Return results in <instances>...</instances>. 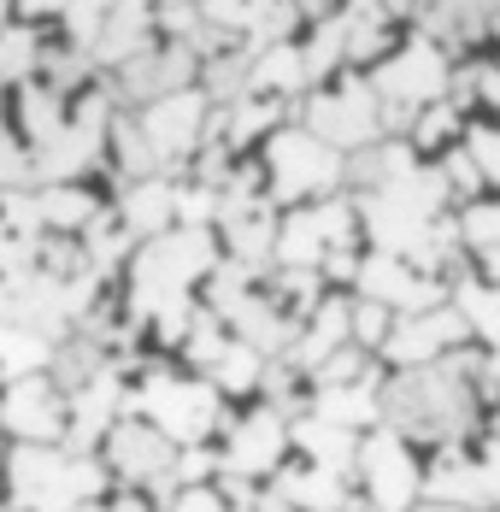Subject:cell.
Returning a JSON list of instances; mask_svg holds the SVG:
<instances>
[{"label":"cell","instance_id":"1","mask_svg":"<svg viewBox=\"0 0 500 512\" xmlns=\"http://www.w3.org/2000/svg\"><path fill=\"white\" fill-rule=\"evenodd\" d=\"M477 354L453 348V359H430V365H406L395 383L383 389V412L395 418V436H418V442H459L477 418L471 401V377Z\"/></svg>","mask_w":500,"mask_h":512},{"label":"cell","instance_id":"2","mask_svg":"<svg viewBox=\"0 0 500 512\" xmlns=\"http://www.w3.org/2000/svg\"><path fill=\"white\" fill-rule=\"evenodd\" d=\"M106 471L77 448L24 442L12 448V501L24 512H77L83 501H100Z\"/></svg>","mask_w":500,"mask_h":512},{"label":"cell","instance_id":"3","mask_svg":"<svg viewBox=\"0 0 500 512\" xmlns=\"http://www.w3.org/2000/svg\"><path fill=\"white\" fill-rule=\"evenodd\" d=\"M212 265H218V254H212L206 230H165V236H153L148 248L136 254V265H130V307L148 318L153 307L189 295V283L206 277Z\"/></svg>","mask_w":500,"mask_h":512},{"label":"cell","instance_id":"4","mask_svg":"<svg viewBox=\"0 0 500 512\" xmlns=\"http://www.w3.org/2000/svg\"><path fill=\"white\" fill-rule=\"evenodd\" d=\"M130 407L142 412L148 424H159L177 448H195L212 436V424H218V389L212 383H183V377H165V371H153L148 389L130 401Z\"/></svg>","mask_w":500,"mask_h":512},{"label":"cell","instance_id":"5","mask_svg":"<svg viewBox=\"0 0 500 512\" xmlns=\"http://www.w3.org/2000/svg\"><path fill=\"white\" fill-rule=\"evenodd\" d=\"M265 165H271L277 201H306V195H324L342 183V154L330 142H318L312 130H277Z\"/></svg>","mask_w":500,"mask_h":512},{"label":"cell","instance_id":"6","mask_svg":"<svg viewBox=\"0 0 500 512\" xmlns=\"http://www.w3.org/2000/svg\"><path fill=\"white\" fill-rule=\"evenodd\" d=\"M300 130H312L318 142H330L336 154L342 148H365L377 130H383V106H377V89L371 83H342V89H330V95H312L306 101V124Z\"/></svg>","mask_w":500,"mask_h":512},{"label":"cell","instance_id":"7","mask_svg":"<svg viewBox=\"0 0 500 512\" xmlns=\"http://www.w3.org/2000/svg\"><path fill=\"white\" fill-rule=\"evenodd\" d=\"M448 59L442 48L430 42V36H418V42H406V48L371 77V89H377V101H406V106H430L448 95Z\"/></svg>","mask_w":500,"mask_h":512},{"label":"cell","instance_id":"8","mask_svg":"<svg viewBox=\"0 0 500 512\" xmlns=\"http://www.w3.org/2000/svg\"><path fill=\"white\" fill-rule=\"evenodd\" d=\"M353 471L365 477V495H371L377 512H412V501H418V465H412V454H406V442L395 430L359 442V465Z\"/></svg>","mask_w":500,"mask_h":512},{"label":"cell","instance_id":"9","mask_svg":"<svg viewBox=\"0 0 500 512\" xmlns=\"http://www.w3.org/2000/svg\"><path fill=\"white\" fill-rule=\"evenodd\" d=\"M106 465L124 477V483H159V477H171L177 471V442L148 424V418H124V424H112L106 430Z\"/></svg>","mask_w":500,"mask_h":512},{"label":"cell","instance_id":"10","mask_svg":"<svg viewBox=\"0 0 500 512\" xmlns=\"http://www.w3.org/2000/svg\"><path fill=\"white\" fill-rule=\"evenodd\" d=\"M353 283H359V295L365 301H383L389 312H430L442 307V277H430V271H412L406 259H389V254H371L359 259V271H353Z\"/></svg>","mask_w":500,"mask_h":512},{"label":"cell","instance_id":"11","mask_svg":"<svg viewBox=\"0 0 500 512\" xmlns=\"http://www.w3.org/2000/svg\"><path fill=\"white\" fill-rule=\"evenodd\" d=\"M0 424L18 436V442H59L65 436V389L48 383L42 371L18 377L0 401Z\"/></svg>","mask_w":500,"mask_h":512},{"label":"cell","instance_id":"12","mask_svg":"<svg viewBox=\"0 0 500 512\" xmlns=\"http://www.w3.org/2000/svg\"><path fill=\"white\" fill-rule=\"evenodd\" d=\"M465 336H471V324L459 318V307L406 312L395 330H389L383 354H389V359L400 365V371H406V365H430V359H442V348H459Z\"/></svg>","mask_w":500,"mask_h":512},{"label":"cell","instance_id":"13","mask_svg":"<svg viewBox=\"0 0 500 512\" xmlns=\"http://www.w3.org/2000/svg\"><path fill=\"white\" fill-rule=\"evenodd\" d=\"M200 118H206V95L177 89V95L148 101V112H142L136 124H142V136H148L153 159H159V165H171L177 154H189V148L200 142Z\"/></svg>","mask_w":500,"mask_h":512},{"label":"cell","instance_id":"14","mask_svg":"<svg viewBox=\"0 0 500 512\" xmlns=\"http://www.w3.org/2000/svg\"><path fill=\"white\" fill-rule=\"evenodd\" d=\"M189 77H195V48L189 42H171L165 53H136V59H124L118 65V95L124 101H159V95H177V89H189Z\"/></svg>","mask_w":500,"mask_h":512},{"label":"cell","instance_id":"15","mask_svg":"<svg viewBox=\"0 0 500 512\" xmlns=\"http://www.w3.org/2000/svg\"><path fill=\"white\" fill-rule=\"evenodd\" d=\"M283 448H289V424H283V412H277V407H259L253 418H242V424H236L224 465H230V471H242V477H265V471H277Z\"/></svg>","mask_w":500,"mask_h":512},{"label":"cell","instance_id":"16","mask_svg":"<svg viewBox=\"0 0 500 512\" xmlns=\"http://www.w3.org/2000/svg\"><path fill=\"white\" fill-rule=\"evenodd\" d=\"M112 407H118V377H112V371H95V377L65 401V448L89 454L100 436L112 430Z\"/></svg>","mask_w":500,"mask_h":512},{"label":"cell","instance_id":"17","mask_svg":"<svg viewBox=\"0 0 500 512\" xmlns=\"http://www.w3.org/2000/svg\"><path fill=\"white\" fill-rule=\"evenodd\" d=\"M289 442H295L300 454H306V465H324V471H353L359 465V442H353L348 424H330V418H300L295 430H289Z\"/></svg>","mask_w":500,"mask_h":512},{"label":"cell","instance_id":"18","mask_svg":"<svg viewBox=\"0 0 500 512\" xmlns=\"http://www.w3.org/2000/svg\"><path fill=\"white\" fill-rule=\"evenodd\" d=\"M171 218H177V189H171V183H159V177L130 183V195H124V206H118V224H124L130 236H142V242L165 236V230H171Z\"/></svg>","mask_w":500,"mask_h":512},{"label":"cell","instance_id":"19","mask_svg":"<svg viewBox=\"0 0 500 512\" xmlns=\"http://www.w3.org/2000/svg\"><path fill=\"white\" fill-rule=\"evenodd\" d=\"M277 501H283V507H295V512H342L348 489H342V477H336V471L306 465V471H283Z\"/></svg>","mask_w":500,"mask_h":512},{"label":"cell","instance_id":"20","mask_svg":"<svg viewBox=\"0 0 500 512\" xmlns=\"http://www.w3.org/2000/svg\"><path fill=\"white\" fill-rule=\"evenodd\" d=\"M300 83H312L306 77V53H300V42H271V48H259V59H253V89L248 95H295Z\"/></svg>","mask_w":500,"mask_h":512},{"label":"cell","instance_id":"21","mask_svg":"<svg viewBox=\"0 0 500 512\" xmlns=\"http://www.w3.org/2000/svg\"><path fill=\"white\" fill-rule=\"evenodd\" d=\"M424 489H430V501H442V507H489L477 460H459L453 448H442V460H436V471H430Z\"/></svg>","mask_w":500,"mask_h":512},{"label":"cell","instance_id":"22","mask_svg":"<svg viewBox=\"0 0 500 512\" xmlns=\"http://www.w3.org/2000/svg\"><path fill=\"white\" fill-rule=\"evenodd\" d=\"M36 201H42V224H48V230H65V236L89 230L100 218L95 195H83L77 183H48V189H36Z\"/></svg>","mask_w":500,"mask_h":512},{"label":"cell","instance_id":"23","mask_svg":"<svg viewBox=\"0 0 500 512\" xmlns=\"http://www.w3.org/2000/svg\"><path fill=\"white\" fill-rule=\"evenodd\" d=\"M318 418H330V424H371V418H383V401H377V389L359 377V383H330L318 401H312Z\"/></svg>","mask_w":500,"mask_h":512},{"label":"cell","instance_id":"24","mask_svg":"<svg viewBox=\"0 0 500 512\" xmlns=\"http://www.w3.org/2000/svg\"><path fill=\"white\" fill-rule=\"evenodd\" d=\"M18 118H24V136H30L36 148H48L53 136L71 124V118H65V95H53V89H24V95H18Z\"/></svg>","mask_w":500,"mask_h":512},{"label":"cell","instance_id":"25","mask_svg":"<svg viewBox=\"0 0 500 512\" xmlns=\"http://www.w3.org/2000/svg\"><path fill=\"white\" fill-rule=\"evenodd\" d=\"M259 371H265V354H253L242 336H230V348H224V359L206 371V383H212L218 395H242V389L259 383Z\"/></svg>","mask_w":500,"mask_h":512},{"label":"cell","instance_id":"26","mask_svg":"<svg viewBox=\"0 0 500 512\" xmlns=\"http://www.w3.org/2000/svg\"><path fill=\"white\" fill-rule=\"evenodd\" d=\"M453 307H459V318H465L477 336L500 342V283H459Z\"/></svg>","mask_w":500,"mask_h":512},{"label":"cell","instance_id":"27","mask_svg":"<svg viewBox=\"0 0 500 512\" xmlns=\"http://www.w3.org/2000/svg\"><path fill=\"white\" fill-rule=\"evenodd\" d=\"M30 71H42V42H36V30H0V83H18V77H30Z\"/></svg>","mask_w":500,"mask_h":512},{"label":"cell","instance_id":"28","mask_svg":"<svg viewBox=\"0 0 500 512\" xmlns=\"http://www.w3.org/2000/svg\"><path fill=\"white\" fill-rule=\"evenodd\" d=\"M389 330H395V312L383 307V301H353V318H348V336L359 342V348H383L389 342Z\"/></svg>","mask_w":500,"mask_h":512},{"label":"cell","instance_id":"29","mask_svg":"<svg viewBox=\"0 0 500 512\" xmlns=\"http://www.w3.org/2000/svg\"><path fill=\"white\" fill-rule=\"evenodd\" d=\"M453 130H459V112H453V101H430L424 112H418V124H412V142H418V148H442Z\"/></svg>","mask_w":500,"mask_h":512},{"label":"cell","instance_id":"30","mask_svg":"<svg viewBox=\"0 0 500 512\" xmlns=\"http://www.w3.org/2000/svg\"><path fill=\"white\" fill-rule=\"evenodd\" d=\"M359 377H365V348H359V342H342L336 354L318 365V383H324V389H330V383H359Z\"/></svg>","mask_w":500,"mask_h":512},{"label":"cell","instance_id":"31","mask_svg":"<svg viewBox=\"0 0 500 512\" xmlns=\"http://www.w3.org/2000/svg\"><path fill=\"white\" fill-rule=\"evenodd\" d=\"M459 236H471L477 248H500V201L471 206V212L459 218Z\"/></svg>","mask_w":500,"mask_h":512},{"label":"cell","instance_id":"32","mask_svg":"<svg viewBox=\"0 0 500 512\" xmlns=\"http://www.w3.org/2000/svg\"><path fill=\"white\" fill-rule=\"evenodd\" d=\"M30 165H36V159L24 154V148H18V136H12V130L0 124V189H18Z\"/></svg>","mask_w":500,"mask_h":512},{"label":"cell","instance_id":"33","mask_svg":"<svg viewBox=\"0 0 500 512\" xmlns=\"http://www.w3.org/2000/svg\"><path fill=\"white\" fill-rule=\"evenodd\" d=\"M465 154L477 159L483 183H500V130H471V148Z\"/></svg>","mask_w":500,"mask_h":512},{"label":"cell","instance_id":"34","mask_svg":"<svg viewBox=\"0 0 500 512\" xmlns=\"http://www.w3.org/2000/svg\"><path fill=\"white\" fill-rule=\"evenodd\" d=\"M442 177H448V189H477V183H483L477 159L465 154V148H453V154H448V171H442Z\"/></svg>","mask_w":500,"mask_h":512},{"label":"cell","instance_id":"35","mask_svg":"<svg viewBox=\"0 0 500 512\" xmlns=\"http://www.w3.org/2000/svg\"><path fill=\"white\" fill-rule=\"evenodd\" d=\"M483 471V495H489V507H500V442H489V454L477 460Z\"/></svg>","mask_w":500,"mask_h":512},{"label":"cell","instance_id":"36","mask_svg":"<svg viewBox=\"0 0 500 512\" xmlns=\"http://www.w3.org/2000/svg\"><path fill=\"white\" fill-rule=\"evenodd\" d=\"M65 6H71V0H18V12H24V18H53V12L65 18Z\"/></svg>","mask_w":500,"mask_h":512},{"label":"cell","instance_id":"37","mask_svg":"<svg viewBox=\"0 0 500 512\" xmlns=\"http://www.w3.org/2000/svg\"><path fill=\"white\" fill-rule=\"evenodd\" d=\"M100 512H148L136 495H112V501H100Z\"/></svg>","mask_w":500,"mask_h":512},{"label":"cell","instance_id":"38","mask_svg":"<svg viewBox=\"0 0 500 512\" xmlns=\"http://www.w3.org/2000/svg\"><path fill=\"white\" fill-rule=\"evenodd\" d=\"M336 0H295V12H330Z\"/></svg>","mask_w":500,"mask_h":512},{"label":"cell","instance_id":"39","mask_svg":"<svg viewBox=\"0 0 500 512\" xmlns=\"http://www.w3.org/2000/svg\"><path fill=\"white\" fill-rule=\"evenodd\" d=\"M12 6H18V0H0V30H6V18H12Z\"/></svg>","mask_w":500,"mask_h":512},{"label":"cell","instance_id":"40","mask_svg":"<svg viewBox=\"0 0 500 512\" xmlns=\"http://www.w3.org/2000/svg\"><path fill=\"white\" fill-rule=\"evenodd\" d=\"M418 512H465V507H442V501H430V507H418Z\"/></svg>","mask_w":500,"mask_h":512},{"label":"cell","instance_id":"41","mask_svg":"<svg viewBox=\"0 0 500 512\" xmlns=\"http://www.w3.org/2000/svg\"><path fill=\"white\" fill-rule=\"evenodd\" d=\"M489 377H495V383H500V354H495V359H489Z\"/></svg>","mask_w":500,"mask_h":512},{"label":"cell","instance_id":"42","mask_svg":"<svg viewBox=\"0 0 500 512\" xmlns=\"http://www.w3.org/2000/svg\"><path fill=\"white\" fill-rule=\"evenodd\" d=\"M6 330H12V324H6V318H0V348H6Z\"/></svg>","mask_w":500,"mask_h":512},{"label":"cell","instance_id":"43","mask_svg":"<svg viewBox=\"0 0 500 512\" xmlns=\"http://www.w3.org/2000/svg\"><path fill=\"white\" fill-rule=\"evenodd\" d=\"M0 242H6V224H0Z\"/></svg>","mask_w":500,"mask_h":512}]
</instances>
